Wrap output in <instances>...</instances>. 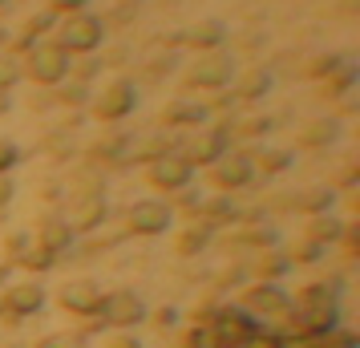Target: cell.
Segmentation results:
<instances>
[{
	"instance_id": "obj_1",
	"label": "cell",
	"mask_w": 360,
	"mask_h": 348,
	"mask_svg": "<svg viewBox=\"0 0 360 348\" xmlns=\"http://www.w3.org/2000/svg\"><path fill=\"white\" fill-rule=\"evenodd\" d=\"M202 348H348L344 336L336 332H292V328H271L263 320L231 312L219 328L207 332Z\"/></svg>"
},
{
	"instance_id": "obj_2",
	"label": "cell",
	"mask_w": 360,
	"mask_h": 348,
	"mask_svg": "<svg viewBox=\"0 0 360 348\" xmlns=\"http://www.w3.org/2000/svg\"><path fill=\"white\" fill-rule=\"evenodd\" d=\"M101 37V20L98 17H73L65 20V45L69 49H94Z\"/></svg>"
},
{
	"instance_id": "obj_3",
	"label": "cell",
	"mask_w": 360,
	"mask_h": 348,
	"mask_svg": "<svg viewBox=\"0 0 360 348\" xmlns=\"http://www.w3.org/2000/svg\"><path fill=\"white\" fill-rule=\"evenodd\" d=\"M61 69H65V53L61 49H41L33 57V73L37 77H57Z\"/></svg>"
},
{
	"instance_id": "obj_4",
	"label": "cell",
	"mask_w": 360,
	"mask_h": 348,
	"mask_svg": "<svg viewBox=\"0 0 360 348\" xmlns=\"http://www.w3.org/2000/svg\"><path fill=\"white\" fill-rule=\"evenodd\" d=\"M219 37H223V25H219V20H207V25H198L195 33H191V41H195V45H214Z\"/></svg>"
},
{
	"instance_id": "obj_5",
	"label": "cell",
	"mask_w": 360,
	"mask_h": 348,
	"mask_svg": "<svg viewBox=\"0 0 360 348\" xmlns=\"http://www.w3.org/2000/svg\"><path fill=\"white\" fill-rule=\"evenodd\" d=\"M223 65H227V61H219V57H214V61H202V73H195L198 82H219V77H223Z\"/></svg>"
},
{
	"instance_id": "obj_6",
	"label": "cell",
	"mask_w": 360,
	"mask_h": 348,
	"mask_svg": "<svg viewBox=\"0 0 360 348\" xmlns=\"http://www.w3.org/2000/svg\"><path fill=\"white\" fill-rule=\"evenodd\" d=\"M45 29H49V17H33L29 25H25V37H20V45H25V41H33L37 33H45Z\"/></svg>"
},
{
	"instance_id": "obj_7",
	"label": "cell",
	"mask_w": 360,
	"mask_h": 348,
	"mask_svg": "<svg viewBox=\"0 0 360 348\" xmlns=\"http://www.w3.org/2000/svg\"><path fill=\"white\" fill-rule=\"evenodd\" d=\"M49 4L57 8V13H77L82 4H89V0H49Z\"/></svg>"
},
{
	"instance_id": "obj_8",
	"label": "cell",
	"mask_w": 360,
	"mask_h": 348,
	"mask_svg": "<svg viewBox=\"0 0 360 348\" xmlns=\"http://www.w3.org/2000/svg\"><path fill=\"white\" fill-rule=\"evenodd\" d=\"M0 4H4V0H0Z\"/></svg>"
}]
</instances>
